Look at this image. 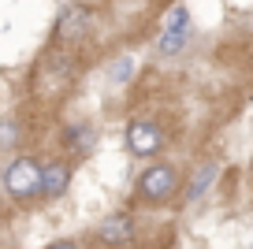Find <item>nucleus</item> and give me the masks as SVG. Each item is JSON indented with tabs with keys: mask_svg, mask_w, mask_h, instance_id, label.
Listing matches in <instances>:
<instances>
[{
	"mask_svg": "<svg viewBox=\"0 0 253 249\" xmlns=\"http://www.w3.org/2000/svg\"><path fill=\"white\" fill-rule=\"evenodd\" d=\"M4 186L15 201H34L38 194H45V167L34 156H19L4 171Z\"/></svg>",
	"mask_w": 253,
	"mask_h": 249,
	"instance_id": "f257e3e1",
	"label": "nucleus"
},
{
	"mask_svg": "<svg viewBox=\"0 0 253 249\" xmlns=\"http://www.w3.org/2000/svg\"><path fill=\"white\" fill-rule=\"evenodd\" d=\"M175 186H179V171H175L171 164H153V167H145L142 175H138V201L145 205H164L168 197L175 194Z\"/></svg>",
	"mask_w": 253,
	"mask_h": 249,
	"instance_id": "f03ea898",
	"label": "nucleus"
},
{
	"mask_svg": "<svg viewBox=\"0 0 253 249\" xmlns=\"http://www.w3.org/2000/svg\"><path fill=\"white\" fill-rule=\"evenodd\" d=\"M186 45H190V11L179 4V8L168 11V23L160 30L157 48H160V56H179Z\"/></svg>",
	"mask_w": 253,
	"mask_h": 249,
	"instance_id": "7ed1b4c3",
	"label": "nucleus"
},
{
	"mask_svg": "<svg viewBox=\"0 0 253 249\" xmlns=\"http://www.w3.org/2000/svg\"><path fill=\"white\" fill-rule=\"evenodd\" d=\"M89 23H93V11H89L86 4H67V8L56 15L52 34H56V41H79V38H86Z\"/></svg>",
	"mask_w": 253,
	"mask_h": 249,
	"instance_id": "20e7f679",
	"label": "nucleus"
},
{
	"mask_svg": "<svg viewBox=\"0 0 253 249\" xmlns=\"http://www.w3.org/2000/svg\"><path fill=\"white\" fill-rule=\"evenodd\" d=\"M160 126L153 119H130L126 123V149L134 156H157L160 153Z\"/></svg>",
	"mask_w": 253,
	"mask_h": 249,
	"instance_id": "39448f33",
	"label": "nucleus"
},
{
	"mask_svg": "<svg viewBox=\"0 0 253 249\" xmlns=\"http://www.w3.org/2000/svg\"><path fill=\"white\" fill-rule=\"evenodd\" d=\"M97 242L101 246H126V242H134V219L126 216V212L104 216L101 227H97Z\"/></svg>",
	"mask_w": 253,
	"mask_h": 249,
	"instance_id": "423d86ee",
	"label": "nucleus"
},
{
	"mask_svg": "<svg viewBox=\"0 0 253 249\" xmlns=\"http://www.w3.org/2000/svg\"><path fill=\"white\" fill-rule=\"evenodd\" d=\"M63 145H67V153H75V156H89L93 145H97L93 123H71L63 130Z\"/></svg>",
	"mask_w": 253,
	"mask_h": 249,
	"instance_id": "0eeeda50",
	"label": "nucleus"
},
{
	"mask_svg": "<svg viewBox=\"0 0 253 249\" xmlns=\"http://www.w3.org/2000/svg\"><path fill=\"white\" fill-rule=\"evenodd\" d=\"M67 182H71V164L52 160L45 167V197H63L67 194Z\"/></svg>",
	"mask_w": 253,
	"mask_h": 249,
	"instance_id": "6e6552de",
	"label": "nucleus"
},
{
	"mask_svg": "<svg viewBox=\"0 0 253 249\" xmlns=\"http://www.w3.org/2000/svg\"><path fill=\"white\" fill-rule=\"evenodd\" d=\"M212 179H216V164H205V167H201V171L194 175V186L186 190V197H190V201H198V197L205 194L209 186H212Z\"/></svg>",
	"mask_w": 253,
	"mask_h": 249,
	"instance_id": "1a4fd4ad",
	"label": "nucleus"
},
{
	"mask_svg": "<svg viewBox=\"0 0 253 249\" xmlns=\"http://www.w3.org/2000/svg\"><path fill=\"white\" fill-rule=\"evenodd\" d=\"M130 75H134V60H119L116 67H112V82H126Z\"/></svg>",
	"mask_w": 253,
	"mask_h": 249,
	"instance_id": "9d476101",
	"label": "nucleus"
},
{
	"mask_svg": "<svg viewBox=\"0 0 253 249\" xmlns=\"http://www.w3.org/2000/svg\"><path fill=\"white\" fill-rule=\"evenodd\" d=\"M48 249H79V246H75V242H67V238H63V242H52V246H48Z\"/></svg>",
	"mask_w": 253,
	"mask_h": 249,
	"instance_id": "9b49d317",
	"label": "nucleus"
}]
</instances>
